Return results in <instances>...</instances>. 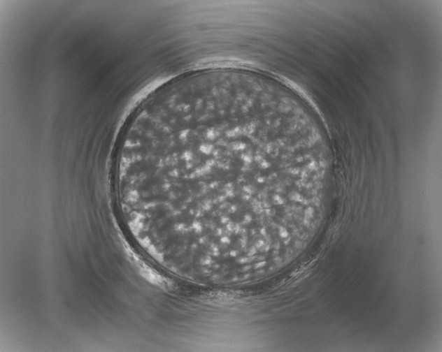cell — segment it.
I'll list each match as a JSON object with an SVG mask.
<instances>
[{"mask_svg": "<svg viewBox=\"0 0 442 352\" xmlns=\"http://www.w3.org/2000/svg\"><path fill=\"white\" fill-rule=\"evenodd\" d=\"M306 167L299 140L270 108L215 91L159 103L126 133L117 190L164 233L233 245L278 220L284 195H299Z\"/></svg>", "mask_w": 442, "mask_h": 352, "instance_id": "obj_1", "label": "cell"}]
</instances>
